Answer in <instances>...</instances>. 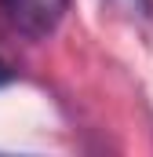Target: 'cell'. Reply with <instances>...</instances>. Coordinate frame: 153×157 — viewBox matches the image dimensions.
<instances>
[{
  "instance_id": "6da1fadb",
  "label": "cell",
  "mask_w": 153,
  "mask_h": 157,
  "mask_svg": "<svg viewBox=\"0 0 153 157\" xmlns=\"http://www.w3.org/2000/svg\"><path fill=\"white\" fill-rule=\"evenodd\" d=\"M69 0H0L4 22L29 40H47L66 18Z\"/></svg>"
},
{
  "instance_id": "3957f363",
  "label": "cell",
  "mask_w": 153,
  "mask_h": 157,
  "mask_svg": "<svg viewBox=\"0 0 153 157\" xmlns=\"http://www.w3.org/2000/svg\"><path fill=\"white\" fill-rule=\"evenodd\" d=\"M15 77H18V70H15V62H11V59H7V55L0 51V88H4V84H11Z\"/></svg>"
},
{
  "instance_id": "7a4b0ae2",
  "label": "cell",
  "mask_w": 153,
  "mask_h": 157,
  "mask_svg": "<svg viewBox=\"0 0 153 157\" xmlns=\"http://www.w3.org/2000/svg\"><path fill=\"white\" fill-rule=\"evenodd\" d=\"M113 4L124 11V15L139 18V22H150V15H153V0H113Z\"/></svg>"
}]
</instances>
